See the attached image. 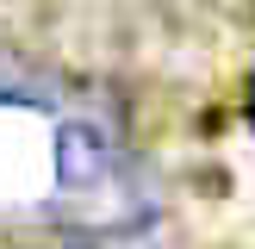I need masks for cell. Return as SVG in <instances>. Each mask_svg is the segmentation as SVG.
Instances as JSON below:
<instances>
[{"instance_id":"obj_1","label":"cell","mask_w":255,"mask_h":249,"mask_svg":"<svg viewBox=\"0 0 255 249\" xmlns=\"http://www.w3.org/2000/svg\"><path fill=\"white\" fill-rule=\"evenodd\" d=\"M119 137H112L106 119H87V112H69L56 124V193L75 199V206H94V199L119 193Z\"/></svg>"},{"instance_id":"obj_2","label":"cell","mask_w":255,"mask_h":249,"mask_svg":"<svg viewBox=\"0 0 255 249\" xmlns=\"http://www.w3.org/2000/svg\"><path fill=\"white\" fill-rule=\"evenodd\" d=\"M62 87L37 62H25L12 44H0V106H56Z\"/></svg>"},{"instance_id":"obj_3","label":"cell","mask_w":255,"mask_h":249,"mask_svg":"<svg viewBox=\"0 0 255 249\" xmlns=\"http://www.w3.org/2000/svg\"><path fill=\"white\" fill-rule=\"evenodd\" d=\"M243 112H249V131H255V81H249V100H243Z\"/></svg>"}]
</instances>
